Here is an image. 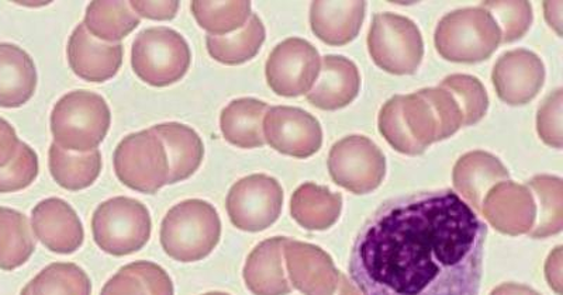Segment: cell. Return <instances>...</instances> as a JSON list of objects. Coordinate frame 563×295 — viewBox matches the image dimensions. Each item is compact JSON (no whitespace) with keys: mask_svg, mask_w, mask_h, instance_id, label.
Masks as SVG:
<instances>
[{"mask_svg":"<svg viewBox=\"0 0 563 295\" xmlns=\"http://www.w3.org/2000/svg\"><path fill=\"white\" fill-rule=\"evenodd\" d=\"M100 295H174V284L159 264L134 262L120 269Z\"/></svg>","mask_w":563,"mask_h":295,"instance_id":"cell-28","label":"cell"},{"mask_svg":"<svg viewBox=\"0 0 563 295\" xmlns=\"http://www.w3.org/2000/svg\"><path fill=\"white\" fill-rule=\"evenodd\" d=\"M129 4L139 18L159 20V22L175 19L180 9L179 2H139V0H133Z\"/></svg>","mask_w":563,"mask_h":295,"instance_id":"cell-39","label":"cell"},{"mask_svg":"<svg viewBox=\"0 0 563 295\" xmlns=\"http://www.w3.org/2000/svg\"><path fill=\"white\" fill-rule=\"evenodd\" d=\"M266 32L258 14H251L249 22L231 36H206V47L214 61L223 65H241L251 61L260 53Z\"/></svg>","mask_w":563,"mask_h":295,"instance_id":"cell-29","label":"cell"},{"mask_svg":"<svg viewBox=\"0 0 563 295\" xmlns=\"http://www.w3.org/2000/svg\"><path fill=\"white\" fill-rule=\"evenodd\" d=\"M55 144L65 151L87 154L97 151L112 124L109 104L98 93L74 90L55 103L52 113Z\"/></svg>","mask_w":563,"mask_h":295,"instance_id":"cell-4","label":"cell"},{"mask_svg":"<svg viewBox=\"0 0 563 295\" xmlns=\"http://www.w3.org/2000/svg\"><path fill=\"white\" fill-rule=\"evenodd\" d=\"M159 238L165 253L176 262H199L208 258L220 242L218 209L205 200H185L165 215Z\"/></svg>","mask_w":563,"mask_h":295,"instance_id":"cell-3","label":"cell"},{"mask_svg":"<svg viewBox=\"0 0 563 295\" xmlns=\"http://www.w3.org/2000/svg\"><path fill=\"white\" fill-rule=\"evenodd\" d=\"M360 88L361 77L356 65L341 55H327L308 100L317 109L339 110L354 102Z\"/></svg>","mask_w":563,"mask_h":295,"instance_id":"cell-19","label":"cell"},{"mask_svg":"<svg viewBox=\"0 0 563 295\" xmlns=\"http://www.w3.org/2000/svg\"><path fill=\"white\" fill-rule=\"evenodd\" d=\"M449 90L464 114V127L479 123L489 109V98L479 79L471 75H451L440 84Z\"/></svg>","mask_w":563,"mask_h":295,"instance_id":"cell-35","label":"cell"},{"mask_svg":"<svg viewBox=\"0 0 563 295\" xmlns=\"http://www.w3.org/2000/svg\"><path fill=\"white\" fill-rule=\"evenodd\" d=\"M123 44H108L90 36L84 23L78 24L68 39L67 57L70 69L84 81H110L123 65Z\"/></svg>","mask_w":563,"mask_h":295,"instance_id":"cell-17","label":"cell"},{"mask_svg":"<svg viewBox=\"0 0 563 295\" xmlns=\"http://www.w3.org/2000/svg\"><path fill=\"white\" fill-rule=\"evenodd\" d=\"M203 295H230V294H225V293H208V294H203Z\"/></svg>","mask_w":563,"mask_h":295,"instance_id":"cell-44","label":"cell"},{"mask_svg":"<svg viewBox=\"0 0 563 295\" xmlns=\"http://www.w3.org/2000/svg\"><path fill=\"white\" fill-rule=\"evenodd\" d=\"M48 168L58 186L79 192L97 182L102 172V154L99 149L87 154L69 152L54 143L48 151Z\"/></svg>","mask_w":563,"mask_h":295,"instance_id":"cell-27","label":"cell"},{"mask_svg":"<svg viewBox=\"0 0 563 295\" xmlns=\"http://www.w3.org/2000/svg\"><path fill=\"white\" fill-rule=\"evenodd\" d=\"M35 251V239L26 215L0 207V269L23 266Z\"/></svg>","mask_w":563,"mask_h":295,"instance_id":"cell-32","label":"cell"},{"mask_svg":"<svg viewBox=\"0 0 563 295\" xmlns=\"http://www.w3.org/2000/svg\"><path fill=\"white\" fill-rule=\"evenodd\" d=\"M37 82L33 58L19 45L0 43V107L24 106L33 98Z\"/></svg>","mask_w":563,"mask_h":295,"instance_id":"cell-22","label":"cell"},{"mask_svg":"<svg viewBox=\"0 0 563 295\" xmlns=\"http://www.w3.org/2000/svg\"><path fill=\"white\" fill-rule=\"evenodd\" d=\"M509 170L495 155L474 151L464 155L454 168L456 192L470 203V207L481 212L486 194L496 184L509 180Z\"/></svg>","mask_w":563,"mask_h":295,"instance_id":"cell-20","label":"cell"},{"mask_svg":"<svg viewBox=\"0 0 563 295\" xmlns=\"http://www.w3.org/2000/svg\"><path fill=\"white\" fill-rule=\"evenodd\" d=\"M88 274L74 263H53L35 276L20 295H90Z\"/></svg>","mask_w":563,"mask_h":295,"instance_id":"cell-33","label":"cell"},{"mask_svg":"<svg viewBox=\"0 0 563 295\" xmlns=\"http://www.w3.org/2000/svg\"><path fill=\"white\" fill-rule=\"evenodd\" d=\"M486 235L451 190L389 200L361 228L350 276L362 295H477Z\"/></svg>","mask_w":563,"mask_h":295,"instance_id":"cell-1","label":"cell"},{"mask_svg":"<svg viewBox=\"0 0 563 295\" xmlns=\"http://www.w3.org/2000/svg\"><path fill=\"white\" fill-rule=\"evenodd\" d=\"M343 196L329 188L305 183L291 196L290 213L295 222L309 231H325L339 222Z\"/></svg>","mask_w":563,"mask_h":295,"instance_id":"cell-26","label":"cell"},{"mask_svg":"<svg viewBox=\"0 0 563 295\" xmlns=\"http://www.w3.org/2000/svg\"><path fill=\"white\" fill-rule=\"evenodd\" d=\"M95 242L113 257L141 251L151 237V215L139 200L113 197L100 204L92 218Z\"/></svg>","mask_w":563,"mask_h":295,"instance_id":"cell-7","label":"cell"},{"mask_svg":"<svg viewBox=\"0 0 563 295\" xmlns=\"http://www.w3.org/2000/svg\"><path fill=\"white\" fill-rule=\"evenodd\" d=\"M334 295H362L360 290L355 287V284L351 283V280L345 274L340 273L339 284Z\"/></svg>","mask_w":563,"mask_h":295,"instance_id":"cell-43","label":"cell"},{"mask_svg":"<svg viewBox=\"0 0 563 295\" xmlns=\"http://www.w3.org/2000/svg\"><path fill=\"white\" fill-rule=\"evenodd\" d=\"M165 145L169 159V184L189 179L200 168L205 145L192 127L180 123L158 124L153 128Z\"/></svg>","mask_w":563,"mask_h":295,"instance_id":"cell-24","label":"cell"},{"mask_svg":"<svg viewBox=\"0 0 563 295\" xmlns=\"http://www.w3.org/2000/svg\"><path fill=\"white\" fill-rule=\"evenodd\" d=\"M536 200L537 218L528 232L531 238L544 239L560 234L563 228V182L556 177L541 174L528 182Z\"/></svg>","mask_w":563,"mask_h":295,"instance_id":"cell-31","label":"cell"},{"mask_svg":"<svg viewBox=\"0 0 563 295\" xmlns=\"http://www.w3.org/2000/svg\"><path fill=\"white\" fill-rule=\"evenodd\" d=\"M490 295H541L534 292V290L522 286V284L505 283L501 286L493 290Z\"/></svg>","mask_w":563,"mask_h":295,"instance_id":"cell-42","label":"cell"},{"mask_svg":"<svg viewBox=\"0 0 563 295\" xmlns=\"http://www.w3.org/2000/svg\"><path fill=\"white\" fill-rule=\"evenodd\" d=\"M372 59L384 71L413 75L424 57V43L413 20L395 13L375 14L369 29Z\"/></svg>","mask_w":563,"mask_h":295,"instance_id":"cell-9","label":"cell"},{"mask_svg":"<svg viewBox=\"0 0 563 295\" xmlns=\"http://www.w3.org/2000/svg\"><path fill=\"white\" fill-rule=\"evenodd\" d=\"M492 81L503 102L510 106H522L530 103L544 87V63L528 49H515L497 59Z\"/></svg>","mask_w":563,"mask_h":295,"instance_id":"cell-14","label":"cell"},{"mask_svg":"<svg viewBox=\"0 0 563 295\" xmlns=\"http://www.w3.org/2000/svg\"><path fill=\"white\" fill-rule=\"evenodd\" d=\"M140 18L129 2H90L84 26L99 42L119 44L139 27Z\"/></svg>","mask_w":563,"mask_h":295,"instance_id":"cell-30","label":"cell"},{"mask_svg":"<svg viewBox=\"0 0 563 295\" xmlns=\"http://www.w3.org/2000/svg\"><path fill=\"white\" fill-rule=\"evenodd\" d=\"M365 10V2H313L311 30L325 44L334 47L349 44L358 36Z\"/></svg>","mask_w":563,"mask_h":295,"instance_id":"cell-23","label":"cell"},{"mask_svg":"<svg viewBox=\"0 0 563 295\" xmlns=\"http://www.w3.org/2000/svg\"><path fill=\"white\" fill-rule=\"evenodd\" d=\"M329 170L339 186L368 194L384 182L386 161L378 145L362 135H351L331 148Z\"/></svg>","mask_w":563,"mask_h":295,"instance_id":"cell-11","label":"cell"},{"mask_svg":"<svg viewBox=\"0 0 563 295\" xmlns=\"http://www.w3.org/2000/svg\"><path fill=\"white\" fill-rule=\"evenodd\" d=\"M38 177V157L27 144H20L16 158L0 169V193H14L30 186Z\"/></svg>","mask_w":563,"mask_h":295,"instance_id":"cell-37","label":"cell"},{"mask_svg":"<svg viewBox=\"0 0 563 295\" xmlns=\"http://www.w3.org/2000/svg\"><path fill=\"white\" fill-rule=\"evenodd\" d=\"M481 8L495 19L501 32V43L517 42L531 27L532 8L528 2H484Z\"/></svg>","mask_w":563,"mask_h":295,"instance_id":"cell-36","label":"cell"},{"mask_svg":"<svg viewBox=\"0 0 563 295\" xmlns=\"http://www.w3.org/2000/svg\"><path fill=\"white\" fill-rule=\"evenodd\" d=\"M35 238L49 251L59 254L77 252L84 243L82 223L75 209L62 198L43 200L33 208Z\"/></svg>","mask_w":563,"mask_h":295,"instance_id":"cell-18","label":"cell"},{"mask_svg":"<svg viewBox=\"0 0 563 295\" xmlns=\"http://www.w3.org/2000/svg\"><path fill=\"white\" fill-rule=\"evenodd\" d=\"M284 258L291 286L305 295H334L340 272L316 245L286 238Z\"/></svg>","mask_w":563,"mask_h":295,"instance_id":"cell-15","label":"cell"},{"mask_svg":"<svg viewBox=\"0 0 563 295\" xmlns=\"http://www.w3.org/2000/svg\"><path fill=\"white\" fill-rule=\"evenodd\" d=\"M265 143L284 155L309 158L323 144V129L317 118L298 107H269L263 123Z\"/></svg>","mask_w":563,"mask_h":295,"instance_id":"cell-13","label":"cell"},{"mask_svg":"<svg viewBox=\"0 0 563 295\" xmlns=\"http://www.w3.org/2000/svg\"><path fill=\"white\" fill-rule=\"evenodd\" d=\"M284 206V190L278 180L251 174L230 189L225 208L235 228L261 232L276 223Z\"/></svg>","mask_w":563,"mask_h":295,"instance_id":"cell-10","label":"cell"},{"mask_svg":"<svg viewBox=\"0 0 563 295\" xmlns=\"http://www.w3.org/2000/svg\"><path fill=\"white\" fill-rule=\"evenodd\" d=\"M192 53L183 34L169 27L143 30L132 47V68L144 83L170 87L188 73Z\"/></svg>","mask_w":563,"mask_h":295,"instance_id":"cell-6","label":"cell"},{"mask_svg":"<svg viewBox=\"0 0 563 295\" xmlns=\"http://www.w3.org/2000/svg\"><path fill=\"white\" fill-rule=\"evenodd\" d=\"M194 18L208 36L223 37L239 32L251 18V2H192Z\"/></svg>","mask_w":563,"mask_h":295,"instance_id":"cell-34","label":"cell"},{"mask_svg":"<svg viewBox=\"0 0 563 295\" xmlns=\"http://www.w3.org/2000/svg\"><path fill=\"white\" fill-rule=\"evenodd\" d=\"M20 144L22 141L18 138L16 129L7 120L0 118V169L16 158Z\"/></svg>","mask_w":563,"mask_h":295,"instance_id":"cell-40","label":"cell"},{"mask_svg":"<svg viewBox=\"0 0 563 295\" xmlns=\"http://www.w3.org/2000/svg\"><path fill=\"white\" fill-rule=\"evenodd\" d=\"M268 104L253 98L233 100L220 114V129L225 141L234 147H264L263 123Z\"/></svg>","mask_w":563,"mask_h":295,"instance_id":"cell-25","label":"cell"},{"mask_svg":"<svg viewBox=\"0 0 563 295\" xmlns=\"http://www.w3.org/2000/svg\"><path fill=\"white\" fill-rule=\"evenodd\" d=\"M493 228L511 237L528 234L534 227L537 206L531 190L506 180L486 194L481 208Z\"/></svg>","mask_w":563,"mask_h":295,"instance_id":"cell-16","label":"cell"},{"mask_svg":"<svg viewBox=\"0 0 563 295\" xmlns=\"http://www.w3.org/2000/svg\"><path fill=\"white\" fill-rule=\"evenodd\" d=\"M545 274L548 283L556 294H562V247H558L548 258Z\"/></svg>","mask_w":563,"mask_h":295,"instance_id":"cell-41","label":"cell"},{"mask_svg":"<svg viewBox=\"0 0 563 295\" xmlns=\"http://www.w3.org/2000/svg\"><path fill=\"white\" fill-rule=\"evenodd\" d=\"M562 102V89H556L538 110L537 117L538 134L542 141L556 149H561L563 145Z\"/></svg>","mask_w":563,"mask_h":295,"instance_id":"cell-38","label":"cell"},{"mask_svg":"<svg viewBox=\"0 0 563 295\" xmlns=\"http://www.w3.org/2000/svg\"><path fill=\"white\" fill-rule=\"evenodd\" d=\"M464 127L460 104L444 88L422 89L387 100L379 113V132L397 152L417 157L431 144Z\"/></svg>","mask_w":563,"mask_h":295,"instance_id":"cell-2","label":"cell"},{"mask_svg":"<svg viewBox=\"0 0 563 295\" xmlns=\"http://www.w3.org/2000/svg\"><path fill=\"white\" fill-rule=\"evenodd\" d=\"M320 69V54L313 45L291 37L271 53L265 67L266 82L279 97L298 98L310 92Z\"/></svg>","mask_w":563,"mask_h":295,"instance_id":"cell-12","label":"cell"},{"mask_svg":"<svg viewBox=\"0 0 563 295\" xmlns=\"http://www.w3.org/2000/svg\"><path fill=\"white\" fill-rule=\"evenodd\" d=\"M286 238L266 239L250 253L244 266L246 287L254 295H288L291 286L284 268Z\"/></svg>","mask_w":563,"mask_h":295,"instance_id":"cell-21","label":"cell"},{"mask_svg":"<svg viewBox=\"0 0 563 295\" xmlns=\"http://www.w3.org/2000/svg\"><path fill=\"white\" fill-rule=\"evenodd\" d=\"M501 44V32L484 8L455 10L441 19L435 47L451 63L476 64L490 58Z\"/></svg>","mask_w":563,"mask_h":295,"instance_id":"cell-5","label":"cell"},{"mask_svg":"<svg viewBox=\"0 0 563 295\" xmlns=\"http://www.w3.org/2000/svg\"><path fill=\"white\" fill-rule=\"evenodd\" d=\"M113 167L120 182L135 192L155 194L169 184L168 152L151 128L123 138L115 148Z\"/></svg>","mask_w":563,"mask_h":295,"instance_id":"cell-8","label":"cell"}]
</instances>
